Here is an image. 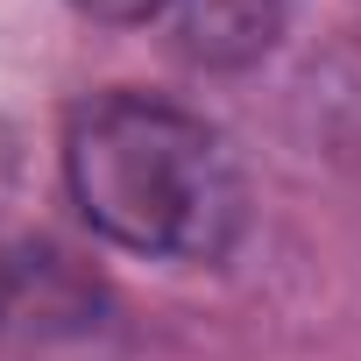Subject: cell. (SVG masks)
Returning a JSON list of instances; mask_svg holds the SVG:
<instances>
[{
	"instance_id": "obj_2",
	"label": "cell",
	"mask_w": 361,
	"mask_h": 361,
	"mask_svg": "<svg viewBox=\"0 0 361 361\" xmlns=\"http://www.w3.org/2000/svg\"><path fill=\"white\" fill-rule=\"evenodd\" d=\"M177 8V36H185V57L199 64H248L276 43L283 29V0H170Z\"/></svg>"
},
{
	"instance_id": "obj_1",
	"label": "cell",
	"mask_w": 361,
	"mask_h": 361,
	"mask_svg": "<svg viewBox=\"0 0 361 361\" xmlns=\"http://www.w3.org/2000/svg\"><path fill=\"white\" fill-rule=\"evenodd\" d=\"M64 185L114 248L156 262H220L248 220L227 135L149 92H106L71 114Z\"/></svg>"
},
{
	"instance_id": "obj_3",
	"label": "cell",
	"mask_w": 361,
	"mask_h": 361,
	"mask_svg": "<svg viewBox=\"0 0 361 361\" xmlns=\"http://www.w3.org/2000/svg\"><path fill=\"white\" fill-rule=\"evenodd\" d=\"M78 15H92V22H149V15H163L170 0H71Z\"/></svg>"
}]
</instances>
